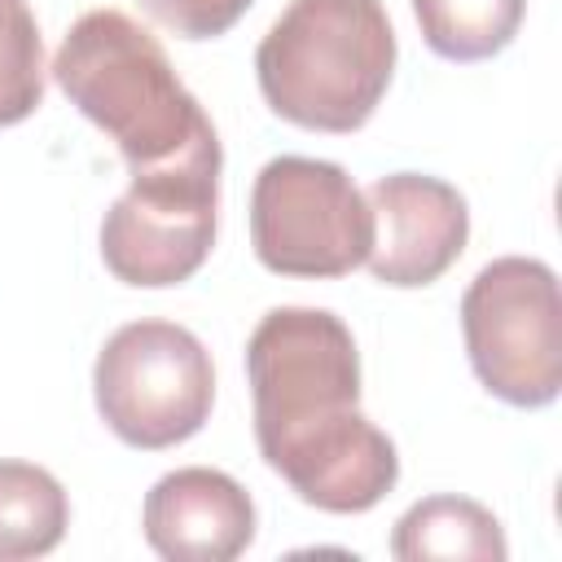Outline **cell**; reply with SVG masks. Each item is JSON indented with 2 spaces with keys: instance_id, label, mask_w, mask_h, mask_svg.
Here are the masks:
<instances>
[{
  "instance_id": "8fae6325",
  "label": "cell",
  "mask_w": 562,
  "mask_h": 562,
  "mask_svg": "<svg viewBox=\"0 0 562 562\" xmlns=\"http://www.w3.org/2000/svg\"><path fill=\"white\" fill-rule=\"evenodd\" d=\"M70 527L66 487L31 461H0V562L44 558Z\"/></svg>"
},
{
  "instance_id": "7c38bea8",
  "label": "cell",
  "mask_w": 562,
  "mask_h": 562,
  "mask_svg": "<svg viewBox=\"0 0 562 562\" xmlns=\"http://www.w3.org/2000/svg\"><path fill=\"white\" fill-rule=\"evenodd\" d=\"M422 40L448 61L496 57L522 26L527 0H413Z\"/></svg>"
},
{
  "instance_id": "7a4b0ae2",
  "label": "cell",
  "mask_w": 562,
  "mask_h": 562,
  "mask_svg": "<svg viewBox=\"0 0 562 562\" xmlns=\"http://www.w3.org/2000/svg\"><path fill=\"white\" fill-rule=\"evenodd\" d=\"M53 79L119 145L132 176L220 149L206 110L180 83L162 44L123 9L83 13L53 57Z\"/></svg>"
},
{
  "instance_id": "52a82bcc",
  "label": "cell",
  "mask_w": 562,
  "mask_h": 562,
  "mask_svg": "<svg viewBox=\"0 0 562 562\" xmlns=\"http://www.w3.org/2000/svg\"><path fill=\"white\" fill-rule=\"evenodd\" d=\"M220 149L132 176L101 220V259L123 285L162 290L189 281L215 246Z\"/></svg>"
},
{
  "instance_id": "5b68a950",
  "label": "cell",
  "mask_w": 562,
  "mask_h": 562,
  "mask_svg": "<svg viewBox=\"0 0 562 562\" xmlns=\"http://www.w3.org/2000/svg\"><path fill=\"white\" fill-rule=\"evenodd\" d=\"M101 422L127 448H176L193 439L215 400V369L198 334L171 321H132L114 329L92 369Z\"/></svg>"
},
{
  "instance_id": "6da1fadb",
  "label": "cell",
  "mask_w": 562,
  "mask_h": 562,
  "mask_svg": "<svg viewBox=\"0 0 562 562\" xmlns=\"http://www.w3.org/2000/svg\"><path fill=\"white\" fill-rule=\"evenodd\" d=\"M255 443L316 509L364 514L400 479L395 443L360 413V351L325 307H272L246 342Z\"/></svg>"
},
{
  "instance_id": "3957f363",
  "label": "cell",
  "mask_w": 562,
  "mask_h": 562,
  "mask_svg": "<svg viewBox=\"0 0 562 562\" xmlns=\"http://www.w3.org/2000/svg\"><path fill=\"white\" fill-rule=\"evenodd\" d=\"M391 70L395 31L382 0H290L255 48L263 101L307 132L364 127Z\"/></svg>"
},
{
  "instance_id": "8992f818",
  "label": "cell",
  "mask_w": 562,
  "mask_h": 562,
  "mask_svg": "<svg viewBox=\"0 0 562 562\" xmlns=\"http://www.w3.org/2000/svg\"><path fill=\"white\" fill-rule=\"evenodd\" d=\"M250 241L268 272L329 281L369 259L373 211L338 162L281 154L255 176Z\"/></svg>"
},
{
  "instance_id": "30bf717a",
  "label": "cell",
  "mask_w": 562,
  "mask_h": 562,
  "mask_svg": "<svg viewBox=\"0 0 562 562\" xmlns=\"http://www.w3.org/2000/svg\"><path fill=\"white\" fill-rule=\"evenodd\" d=\"M391 553L400 562L426 558H470V562H505L509 544L492 509L465 496H426L417 501L391 531Z\"/></svg>"
},
{
  "instance_id": "5bb4252c",
  "label": "cell",
  "mask_w": 562,
  "mask_h": 562,
  "mask_svg": "<svg viewBox=\"0 0 562 562\" xmlns=\"http://www.w3.org/2000/svg\"><path fill=\"white\" fill-rule=\"evenodd\" d=\"M149 18L171 26L184 40H215L224 35L255 0H140Z\"/></svg>"
},
{
  "instance_id": "4fadbf2b",
  "label": "cell",
  "mask_w": 562,
  "mask_h": 562,
  "mask_svg": "<svg viewBox=\"0 0 562 562\" xmlns=\"http://www.w3.org/2000/svg\"><path fill=\"white\" fill-rule=\"evenodd\" d=\"M44 101V44L26 0H0V127L35 114Z\"/></svg>"
},
{
  "instance_id": "277c9868",
  "label": "cell",
  "mask_w": 562,
  "mask_h": 562,
  "mask_svg": "<svg viewBox=\"0 0 562 562\" xmlns=\"http://www.w3.org/2000/svg\"><path fill=\"white\" fill-rule=\"evenodd\" d=\"M465 351L479 382L514 404L544 408L562 391V294L549 263L505 255L479 268L461 299Z\"/></svg>"
},
{
  "instance_id": "9c48e42d",
  "label": "cell",
  "mask_w": 562,
  "mask_h": 562,
  "mask_svg": "<svg viewBox=\"0 0 562 562\" xmlns=\"http://www.w3.org/2000/svg\"><path fill=\"white\" fill-rule=\"evenodd\" d=\"M140 527L167 562H233L255 540V501L233 474L184 465L145 492Z\"/></svg>"
},
{
  "instance_id": "ba28073f",
  "label": "cell",
  "mask_w": 562,
  "mask_h": 562,
  "mask_svg": "<svg viewBox=\"0 0 562 562\" xmlns=\"http://www.w3.org/2000/svg\"><path fill=\"white\" fill-rule=\"evenodd\" d=\"M364 202L373 211V246H369V272L382 285L417 290L439 281L465 250L470 237V211L465 198L422 171H395L364 189Z\"/></svg>"
}]
</instances>
